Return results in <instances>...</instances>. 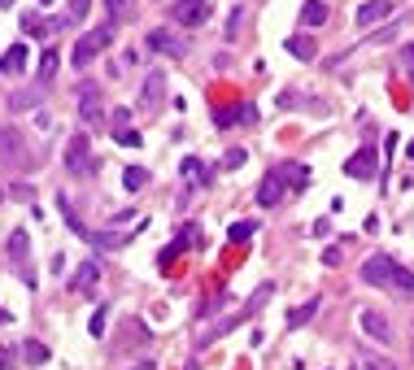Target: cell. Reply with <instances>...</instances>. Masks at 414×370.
Masks as SVG:
<instances>
[{
    "instance_id": "ba28073f",
    "label": "cell",
    "mask_w": 414,
    "mask_h": 370,
    "mask_svg": "<svg viewBox=\"0 0 414 370\" xmlns=\"http://www.w3.org/2000/svg\"><path fill=\"white\" fill-rule=\"evenodd\" d=\"M271 170L283 179V187H288V192H305V183H309V166H301V161H279Z\"/></svg>"
},
{
    "instance_id": "8992f818",
    "label": "cell",
    "mask_w": 414,
    "mask_h": 370,
    "mask_svg": "<svg viewBox=\"0 0 414 370\" xmlns=\"http://www.w3.org/2000/svg\"><path fill=\"white\" fill-rule=\"evenodd\" d=\"M345 175L349 179H375V175H384V161L375 157V148H357V153L345 161Z\"/></svg>"
},
{
    "instance_id": "30bf717a",
    "label": "cell",
    "mask_w": 414,
    "mask_h": 370,
    "mask_svg": "<svg viewBox=\"0 0 414 370\" xmlns=\"http://www.w3.org/2000/svg\"><path fill=\"white\" fill-rule=\"evenodd\" d=\"M357 323H362V331H367L371 340H379V344H393V331H388V318H384V314H375V309H362V314H357Z\"/></svg>"
},
{
    "instance_id": "5b68a950",
    "label": "cell",
    "mask_w": 414,
    "mask_h": 370,
    "mask_svg": "<svg viewBox=\"0 0 414 370\" xmlns=\"http://www.w3.org/2000/svg\"><path fill=\"white\" fill-rule=\"evenodd\" d=\"M170 18L179 27H205V22H210V0H175Z\"/></svg>"
},
{
    "instance_id": "9c48e42d",
    "label": "cell",
    "mask_w": 414,
    "mask_h": 370,
    "mask_svg": "<svg viewBox=\"0 0 414 370\" xmlns=\"http://www.w3.org/2000/svg\"><path fill=\"white\" fill-rule=\"evenodd\" d=\"M283 192H288V187H283V179L275 175V170H266V179L257 183V205H262V209H275V205L283 201Z\"/></svg>"
},
{
    "instance_id": "7402d4cb",
    "label": "cell",
    "mask_w": 414,
    "mask_h": 370,
    "mask_svg": "<svg viewBox=\"0 0 414 370\" xmlns=\"http://www.w3.org/2000/svg\"><path fill=\"white\" fill-rule=\"evenodd\" d=\"M184 249H192V227H184V231H179V240H175V244H166V249L158 253V257H162V266H166V261H175Z\"/></svg>"
},
{
    "instance_id": "e575fe53",
    "label": "cell",
    "mask_w": 414,
    "mask_h": 370,
    "mask_svg": "<svg viewBox=\"0 0 414 370\" xmlns=\"http://www.w3.org/2000/svg\"><path fill=\"white\" fill-rule=\"evenodd\" d=\"M179 170H184V179H188V183H192L196 175H201V179H210V175L201 170V161H196V157H184V166H179Z\"/></svg>"
},
{
    "instance_id": "f35d334b",
    "label": "cell",
    "mask_w": 414,
    "mask_h": 370,
    "mask_svg": "<svg viewBox=\"0 0 414 370\" xmlns=\"http://www.w3.org/2000/svg\"><path fill=\"white\" fill-rule=\"evenodd\" d=\"M236 113H244V109H218V118H214V122H218V127H231V122H240Z\"/></svg>"
},
{
    "instance_id": "b9f144b4",
    "label": "cell",
    "mask_w": 414,
    "mask_h": 370,
    "mask_svg": "<svg viewBox=\"0 0 414 370\" xmlns=\"http://www.w3.org/2000/svg\"><path fill=\"white\" fill-rule=\"evenodd\" d=\"M223 301H227V296H210V301H205V305H201V318H210V314H214V309H218Z\"/></svg>"
},
{
    "instance_id": "ab89813d",
    "label": "cell",
    "mask_w": 414,
    "mask_h": 370,
    "mask_svg": "<svg viewBox=\"0 0 414 370\" xmlns=\"http://www.w3.org/2000/svg\"><path fill=\"white\" fill-rule=\"evenodd\" d=\"M0 370H18V362H13V349H5V344H0Z\"/></svg>"
},
{
    "instance_id": "7bdbcfd3",
    "label": "cell",
    "mask_w": 414,
    "mask_h": 370,
    "mask_svg": "<svg viewBox=\"0 0 414 370\" xmlns=\"http://www.w3.org/2000/svg\"><path fill=\"white\" fill-rule=\"evenodd\" d=\"M13 196H18V201H31L35 187H31V183H13Z\"/></svg>"
},
{
    "instance_id": "f546056e",
    "label": "cell",
    "mask_w": 414,
    "mask_h": 370,
    "mask_svg": "<svg viewBox=\"0 0 414 370\" xmlns=\"http://www.w3.org/2000/svg\"><path fill=\"white\" fill-rule=\"evenodd\" d=\"M105 318H110V314H105V305H100V309L88 318V335H92V340H100V335H105Z\"/></svg>"
},
{
    "instance_id": "d4e9b609",
    "label": "cell",
    "mask_w": 414,
    "mask_h": 370,
    "mask_svg": "<svg viewBox=\"0 0 414 370\" xmlns=\"http://www.w3.org/2000/svg\"><path fill=\"white\" fill-rule=\"evenodd\" d=\"M144 183H148V170H144V166H126V170H122V187H126V192H140Z\"/></svg>"
},
{
    "instance_id": "7c38bea8",
    "label": "cell",
    "mask_w": 414,
    "mask_h": 370,
    "mask_svg": "<svg viewBox=\"0 0 414 370\" xmlns=\"http://www.w3.org/2000/svg\"><path fill=\"white\" fill-rule=\"evenodd\" d=\"M388 13H393V0H367V5L357 9V27H375Z\"/></svg>"
},
{
    "instance_id": "3957f363",
    "label": "cell",
    "mask_w": 414,
    "mask_h": 370,
    "mask_svg": "<svg viewBox=\"0 0 414 370\" xmlns=\"http://www.w3.org/2000/svg\"><path fill=\"white\" fill-rule=\"evenodd\" d=\"M66 170H70V175L74 179H88V175H96V153H92V144H88V135H74L70 144H66Z\"/></svg>"
},
{
    "instance_id": "d6a6232c",
    "label": "cell",
    "mask_w": 414,
    "mask_h": 370,
    "mask_svg": "<svg viewBox=\"0 0 414 370\" xmlns=\"http://www.w3.org/2000/svg\"><path fill=\"white\" fill-rule=\"evenodd\" d=\"M92 9V0H70V9H66V22H83Z\"/></svg>"
},
{
    "instance_id": "4fadbf2b",
    "label": "cell",
    "mask_w": 414,
    "mask_h": 370,
    "mask_svg": "<svg viewBox=\"0 0 414 370\" xmlns=\"http://www.w3.org/2000/svg\"><path fill=\"white\" fill-rule=\"evenodd\" d=\"M96 279H100V261H96V257H88V261L70 275V292H88Z\"/></svg>"
},
{
    "instance_id": "e0dca14e",
    "label": "cell",
    "mask_w": 414,
    "mask_h": 370,
    "mask_svg": "<svg viewBox=\"0 0 414 370\" xmlns=\"http://www.w3.org/2000/svg\"><path fill=\"white\" fill-rule=\"evenodd\" d=\"M79 113H83V122H96L100 118V101H96V87L92 83L79 87Z\"/></svg>"
},
{
    "instance_id": "4dcf8cb0",
    "label": "cell",
    "mask_w": 414,
    "mask_h": 370,
    "mask_svg": "<svg viewBox=\"0 0 414 370\" xmlns=\"http://www.w3.org/2000/svg\"><path fill=\"white\" fill-rule=\"evenodd\" d=\"M249 235H253V222H231V227H227V240L231 244H244Z\"/></svg>"
},
{
    "instance_id": "9a60e30c",
    "label": "cell",
    "mask_w": 414,
    "mask_h": 370,
    "mask_svg": "<svg viewBox=\"0 0 414 370\" xmlns=\"http://www.w3.org/2000/svg\"><path fill=\"white\" fill-rule=\"evenodd\" d=\"M283 48H288V57H297V61H319V44L309 35H292Z\"/></svg>"
},
{
    "instance_id": "bcb514c9",
    "label": "cell",
    "mask_w": 414,
    "mask_h": 370,
    "mask_svg": "<svg viewBox=\"0 0 414 370\" xmlns=\"http://www.w3.org/2000/svg\"><path fill=\"white\" fill-rule=\"evenodd\" d=\"M9 5H13V0H0V9H9Z\"/></svg>"
},
{
    "instance_id": "52a82bcc",
    "label": "cell",
    "mask_w": 414,
    "mask_h": 370,
    "mask_svg": "<svg viewBox=\"0 0 414 370\" xmlns=\"http://www.w3.org/2000/svg\"><path fill=\"white\" fill-rule=\"evenodd\" d=\"M144 44L153 48V53H170V57H184V53H188V44H184V39H179L175 31H166V27H153Z\"/></svg>"
},
{
    "instance_id": "ac0fdd59",
    "label": "cell",
    "mask_w": 414,
    "mask_h": 370,
    "mask_svg": "<svg viewBox=\"0 0 414 370\" xmlns=\"http://www.w3.org/2000/svg\"><path fill=\"white\" fill-rule=\"evenodd\" d=\"M22 362H27V366H48V362H53V353H48V344L27 340V344H22Z\"/></svg>"
},
{
    "instance_id": "ffe728a7",
    "label": "cell",
    "mask_w": 414,
    "mask_h": 370,
    "mask_svg": "<svg viewBox=\"0 0 414 370\" xmlns=\"http://www.w3.org/2000/svg\"><path fill=\"white\" fill-rule=\"evenodd\" d=\"M301 22H305V27H323V22H327V5H323V0H301Z\"/></svg>"
},
{
    "instance_id": "8d00e7d4",
    "label": "cell",
    "mask_w": 414,
    "mask_h": 370,
    "mask_svg": "<svg viewBox=\"0 0 414 370\" xmlns=\"http://www.w3.org/2000/svg\"><path fill=\"white\" fill-rule=\"evenodd\" d=\"M240 27H244V9H236V13L227 18V39H236V35H240Z\"/></svg>"
},
{
    "instance_id": "2e32d148",
    "label": "cell",
    "mask_w": 414,
    "mask_h": 370,
    "mask_svg": "<svg viewBox=\"0 0 414 370\" xmlns=\"http://www.w3.org/2000/svg\"><path fill=\"white\" fill-rule=\"evenodd\" d=\"M88 244H92L96 253H110V249H122L126 235H122V231H92V235H88Z\"/></svg>"
},
{
    "instance_id": "6da1fadb",
    "label": "cell",
    "mask_w": 414,
    "mask_h": 370,
    "mask_svg": "<svg viewBox=\"0 0 414 370\" xmlns=\"http://www.w3.org/2000/svg\"><path fill=\"white\" fill-rule=\"evenodd\" d=\"M271 292H275V283H262V288H257V292L249 296V305H244V309H236V314H231V318H223V323H218V327H210V331H205V335H201V349H205V344H214L218 335H227V331H236V327H244V323H249V318H253L257 309H262V301H266V296H271Z\"/></svg>"
},
{
    "instance_id": "83f0119b",
    "label": "cell",
    "mask_w": 414,
    "mask_h": 370,
    "mask_svg": "<svg viewBox=\"0 0 414 370\" xmlns=\"http://www.w3.org/2000/svg\"><path fill=\"white\" fill-rule=\"evenodd\" d=\"M162 87H166V79H162V74H148V83H144V105H158Z\"/></svg>"
},
{
    "instance_id": "74e56055",
    "label": "cell",
    "mask_w": 414,
    "mask_h": 370,
    "mask_svg": "<svg viewBox=\"0 0 414 370\" xmlns=\"http://www.w3.org/2000/svg\"><path fill=\"white\" fill-rule=\"evenodd\" d=\"M110 127H114V131H122V127H131V109H114V118H110Z\"/></svg>"
},
{
    "instance_id": "44dd1931",
    "label": "cell",
    "mask_w": 414,
    "mask_h": 370,
    "mask_svg": "<svg viewBox=\"0 0 414 370\" xmlns=\"http://www.w3.org/2000/svg\"><path fill=\"white\" fill-rule=\"evenodd\" d=\"M9 257H13V266H22V261L31 257V240H27V231H22V227L9 235Z\"/></svg>"
},
{
    "instance_id": "f1b7e54d",
    "label": "cell",
    "mask_w": 414,
    "mask_h": 370,
    "mask_svg": "<svg viewBox=\"0 0 414 370\" xmlns=\"http://www.w3.org/2000/svg\"><path fill=\"white\" fill-rule=\"evenodd\" d=\"M114 140H118L122 148H144V135H140L136 127H122V131H114Z\"/></svg>"
},
{
    "instance_id": "d6986e66",
    "label": "cell",
    "mask_w": 414,
    "mask_h": 370,
    "mask_svg": "<svg viewBox=\"0 0 414 370\" xmlns=\"http://www.w3.org/2000/svg\"><path fill=\"white\" fill-rule=\"evenodd\" d=\"M57 66H61V48H44V57H40V83H53L57 79Z\"/></svg>"
},
{
    "instance_id": "7a4b0ae2",
    "label": "cell",
    "mask_w": 414,
    "mask_h": 370,
    "mask_svg": "<svg viewBox=\"0 0 414 370\" xmlns=\"http://www.w3.org/2000/svg\"><path fill=\"white\" fill-rule=\"evenodd\" d=\"M110 39H114V22H105V27H96V31H88L79 44H74V53H70V66L74 70H88L92 66V57H100L110 48Z\"/></svg>"
},
{
    "instance_id": "836d02e7",
    "label": "cell",
    "mask_w": 414,
    "mask_h": 370,
    "mask_svg": "<svg viewBox=\"0 0 414 370\" xmlns=\"http://www.w3.org/2000/svg\"><path fill=\"white\" fill-rule=\"evenodd\" d=\"M397 31H401V22H388L384 31H375V39H371L367 48H375V44H388V39H397Z\"/></svg>"
},
{
    "instance_id": "60d3db41",
    "label": "cell",
    "mask_w": 414,
    "mask_h": 370,
    "mask_svg": "<svg viewBox=\"0 0 414 370\" xmlns=\"http://www.w3.org/2000/svg\"><path fill=\"white\" fill-rule=\"evenodd\" d=\"M401 66L410 70V79H414V44H406V48H401Z\"/></svg>"
},
{
    "instance_id": "ee69618b",
    "label": "cell",
    "mask_w": 414,
    "mask_h": 370,
    "mask_svg": "<svg viewBox=\"0 0 414 370\" xmlns=\"http://www.w3.org/2000/svg\"><path fill=\"white\" fill-rule=\"evenodd\" d=\"M357 370H393V366H388V362H362Z\"/></svg>"
},
{
    "instance_id": "7dc6e473",
    "label": "cell",
    "mask_w": 414,
    "mask_h": 370,
    "mask_svg": "<svg viewBox=\"0 0 414 370\" xmlns=\"http://www.w3.org/2000/svg\"><path fill=\"white\" fill-rule=\"evenodd\" d=\"M0 201H5V192H0Z\"/></svg>"
},
{
    "instance_id": "d590c367",
    "label": "cell",
    "mask_w": 414,
    "mask_h": 370,
    "mask_svg": "<svg viewBox=\"0 0 414 370\" xmlns=\"http://www.w3.org/2000/svg\"><path fill=\"white\" fill-rule=\"evenodd\" d=\"M244 161H249V153H244V148H231V153L223 157V166H227V170H240Z\"/></svg>"
},
{
    "instance_id": "5bb4252c",
    "label": "cell",
    "mask_w": 414,
    "mask_h": 370,
    "mask_svg": "<svg viewBox=\"0 0 414 370\" xmlns=\"http://www.w3.org/2000/svg\"><path fill=\"white\" fill-rule=\"evenodd\" d=\"M27 57H31V48L27 44H13L5 57H0V74H22L27 70Z\"/></svg>"
},
{
    "instance_id": "277c9868",
    "label": "cell",
    "mask_w": 414,
    "mask_h": 370,
    "mask_svg": "<svg viewBox=\"0 0 414 370\" xmlns=\"http://www.w3.org/2000/svg\"><path fill=\"white\" fill-rule=\"evenodd\" d=\"M397 279V261L388 257V253H375L362 261V283H371V288H393Z\"/></svg>"
},
{
    "instance_id": "484cf974",
    "label": "cell",
    "mask_w": 414,
    "mask_h": 370,
    "mask_svg": "<svg viewBox=\"0 0 414 370\" xmlns=\"http://www.w3.org/2000/svg\"><path fill=\"white\" fill-rule=\"evenodd\" d=\"M48 31H53V22H44V18H35V13H27V18H22V35H35V39H44Z\"/></svg>"
},
{
    "instance_id": "1f68e13d",
    "label": "cell",
    "mask_w": 414,
    "mask_h": 370,
    "mask_svg": "<svg viewBox=\"0 0 414 370\" xmlns=\"http://www.w3.org/2000/svg\"><path fill=\"white\" fill-rule=\"evenodd\" d=\"M105 9H110V22H122L131 18V0H105Z\"/></svg>"
},
{
    "instance_id": "cb8c5ba5",
    "label": "cell",
    "mask_w": 414,
    "mask_h": 370,
    "mask_svg": "<svg viewBox=\"0 0 414 370\" xmlns=\"http://www.w3.org/2000/svg\"><path fill=\"white\" fill-rule=\"evenodd\" d=\"M57 209H61V218H66V227H70L74 235H83V240L92 235V231L83 227V222H79V214H74V209H70V201H66V196H57Z\"/></svg>"
},
{
    "instance_id": "8fae6325",
    "label": "cell",
    "mask_w": 414,
    "mask_h": 370,
    "mask_svg": "<svg viewBox=\"0 0 414 370\" xmlns=\"http://www.w3.org/2000/svg\"><path fill=\"white\" fill-rule=\"evenodd\" d=\"M22 153H27V144H22V135L13 127L0 131V157H5L9 166H22Z\"/></svg>"
},
{
    "instance_id": "f6af8a7d",
    "label": "cell",
    "mask_w": 414,
    "mask_h": 370,
    "mask_svg": "<svg viewBox=\"0 0 414 370\" xmlns=\"http://www.w3.org/2000/svg\"><path fill=\"white\" fill-rule=\"evenodd\" d=\"M406 157H410V161H414V144H410V148H406Z\"/></svg>"
},
{
    "instance_id": "4316f807",
    "label": "cell",
    "mask_w": 414,
    "mask_h": 370,
    "mask_svg": "<svg viewBox=\"0 0 414 370\" xmlns=\"http://www.w3.org/2000/svg\"><path fill=\"white\" fill-rule=\"evenodd\" d=\"M393 292H397V296H414V270L397 266V279H393Z\"/></svg>"
},
{
    "instance_id": "603a6c76",
    "label": "cell",
    "mask_w": 414,
    "mask_h": 370,
    "mask_svg": "<svg viewBox=\"0 0 414 370\" xmlns=\"http://www.w3.org/2000/svg\"><path fill=\"white\" fill-rule=\"evenodd\" d=\"M314 309H319V296H309L305 305H297V309L288 314V327H292V331H297V327H305L309 318H314Z\"/></svg>"
}]
</instances>
